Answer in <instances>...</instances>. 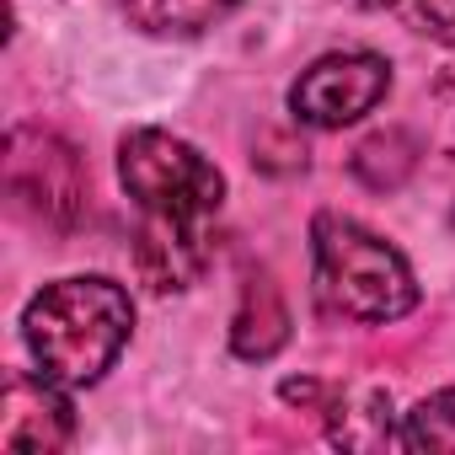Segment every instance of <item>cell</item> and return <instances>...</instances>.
I'll return each mask as SVG.
<instances>
[{
    "label": "cell",
    "mask_w": 455,
    "mask_h": 455,
    "mask_svg": "<svg viewBox=\"0 0 455 455\" xmlns=\"http://www.w3.org/2000/svg\"><path fill=\"white\" fill-rule=\"evenodd\" d=\"M134 332V300L102 274L44 284L22 311V338L33 364L60 386H92L113 370Z\"/></svg>",
    "instance_id": "6da1fadb"
},
{
    "label": "cell",
    "mask_w": 455,
    "mask_h": 455,
    "mask_svg": "<svg viewBox=\"0 0 455 455\" xmlns=\"http://www.w3.org/2000/svg\"><path fill=\"white\" fill-rule=\"evenodd\" d=\"M311 258H316L322 306L348 316V322L386 327L418 306V279H412L407 258L348 214H316L311 220Z\"/></svg>",
    "instance_id": "7a4b0ae2"
},
{
    "label": "cell",
    "mask_w": 455,
    "mask_h": 455,
    "mask_svg": "<svg viewBox=\"0 0 455 455\" xmlns=\"http://www.w3.org/2000/svg\"><path fill=\"white\" fill-rule=\"evenodd\" d=\"M118 177H124V188H129V198L140 204L145 220L204 231V220L225 204V177L214 172V161L204 150H193L188 140L166 134V129L124 134Z\"/></svg>",
    "instance_id": "3957f363"
},
{
    "label": "cell",
    "mask_w": 455,
    "mask_h": 455,
    "mask_svg": "<svg viewBox=\"0 0 455 455\" xmlns=\"http://www.w3.org/2000/svg\"><path fill=\"white\" fill-rule=\"evenodd\" d=\"M391 92V65L370 49H343V54H322L311 70H300V81L290 86V108L300 124L311 129H343L364 113H375Z\"/></svg>",
    "instance_id": "277c9868"
},
{
    "label": "cell",
    "mask_w": 455,
    "mask_h": 455,
    "mask_svg": "<svg viewBox=\"0 0 455 455\" xmlns=\"http://www.w3.org/2000/svg\"><path fill=\"white\" fill-rule=\"evenodd\" d=\"M70 386L38 375L6 380V407H0V450L12 455H54L76 444V407L65 396Z\"/></svg>",
    "instance_id": "5b68a950"
},
{
    "label": "cell",
    "mask_w": 455,
    "mask_h": 455,
    "mask_svg": "<svg viewBox=\"0 0 455 455\" xmlns=\"http://www.w3.org/2000/svg\"><path fill=\"white\" fill-rule=\"evenodd\" d=\"M12 193L22 204H33L38 214H76L81 209V161L70 145H60L54 134H38V156H22V145L12 140Z\"/></svg>",
    "instance_id": "8992f818"
},
{
    "label": "cell",
    "mask_w": 455,
    "mask_h": 455,
    "mask_svg": "<svg viewBox=\"0 0 455 455\" xmlns=\"http://www.w3.org/2000/svg\"><path fill=\"white\" fill-rule=\"evenodd\" d=\"M134 263L145 274L150 290H188L204 263H209V242L193 225H166V220H145L140 225V242H134Z\"/></svg>",
    "instance_id": "52a82bcc"
},
{
    "label": "cell",
    "mask_w": 455,
    "mask_h": 455,
    "mask_svg": "<svg viewBox=\"0 0 455 455\" xmlns=\"http://www.w3.org/2000/svg\"><path fill=\"white\" fill-rule=\"evenodd\" d=\"M290 338V311L279 300V290L268 284V274L247 279V300H242V316H236V332H231V348L242 359H274Z\"/></svg>",
    "instance_id": "ba28073f"
},
{
    "label": "cell",
    "mask_w": 455,
    "mask_h": 455,
    "mask_svg": "<svg viewBox=\"0 0 455 455\" xmlns=\"http://www.w3.org/2000/svg\"><path fill=\"white\" fill-rule=\"evenodd\" d=\"M124 17L140 28V33H156V38H188V33H204L214 22H225L242 0H118Z\"/></svg>",
    "instance_id": "9c48e42d"
},
{
    "label": "cell",
    "mask_w": 455,
    "mask_h": 455,
    "mask_svg": "<svg viewBox=\"0 0 455 455\" xmlns=\"http://www.w3.org/2000/svg\"><path fill=\"white\" fill-rule=\"evenodd\" d=\"M396 444H402V450H428V455H455V386L423 396V402L402 418Z\"/></svg>",
    "instance_id": "30bf717a"
},
{
    "label": "cell",
    "mask_w": 455,
    "mask_h": 455,
    "mask_svg": "<svg viewBox=\"0 0 455 455\" xmlns=\"http://www.w3.org/2000/svg\"><path fill=\"white\" fill-rule=\"evenodd\" d=\"M391 12L412 33H428V38H439V44L455 49V0H391Z\"/></svg>",
    "instance_id": "8fae6325"
},
{
    "label": "cell",
    "mask_w": 455,
    "mask_h": 455,
    "mask_svg": "<svg viewBox=\"0 0 455 455\" xmlns=\"http://www.w3.org/2000/svg\"><path fill=\"white\" fill-rule=\"evenodd\" d=\"M359 6H375V12H391V0H359Z\"/></svg>",
    "instance_id": "7c38bea8"
}]
</instances>
